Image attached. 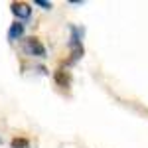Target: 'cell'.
Masks as SVG:
<instances>
[{
	"instance_id": "obj_4",
	"label": "cell",
	"mask_w": 148,
	"mask_h": 148,
	"mask_svg": "<svg viewBox=\"0 0 148 148\" xmlns=\"http://www.w3.org/2000/svg\"><path fill=\"white\" fill-rule=\"evenodd\" d=\"M53 79H56V83L59 85V87H67L69 81H71V77H69L67 71H63V69H57L56 73H53Z\"/></svg>"
},
{
	"instance_id": "obj_6",
	"label": "cell",
	"mask_w": 148,
	"mask_h": 148,
	"mask_svg": "<svg viewBox=\"0 0 148 148\" xmlns=\"http://www.w3.org/2000/svg\"><path fill=\"white\" fill-rule=\"evenodd\" d=\"M34 4L36 6H42L44 10H49L51 8V2H46V0H34Z\"/></svg>"
},
{
	"instance_id": "obj_2",
	"label": "cell",
	"mask_w": 148,
	"mask_h": 148,
	"mask_svg": "<svg viewBox=\"0 0 148 148\" xmlns=\"http://www.w3.org/2000/svg\"><path fill=\"white\" fill-rule=\"evenodd\" d=\"M10 10H12V14H14L18 20H28V18L32 16V8H30L28 2H12Z\"/></svg>"
},
{
	"instance_id": "obj_3",
	"label": "cell",
	"mask_w": 148,
	"mask_h": 148,
	"mask_svg": "<svg viewBox=\"0 0 148 148\" xmlns=\"http://www.w3.org/2000/svg\"><path fill=\"white\" fill-rule=\"evenodd\" d=\"M22 36H24V24L14 22L10 26V30H8V40H10V42H16V40H20Z\"/></svg>"
},
{
	"instance_id": "obj_1",
	"label": "cell",
	"mask_w": 148,
	"mask_h": 148,
	"mask_svg": "<svg viewBox=\"0 0 148 148\" xmlns=\"http://www.w3.org/2000/svg\"><path fill=\"white\" fill-rule=\"evenodd\" d=\"M24 51H26L28 56L40 57V59L47 57L46 46H44V44L40 42V38H36V36H32V38H26V40H24Z\"/></svg>"
},
{
	"instance_id": "obj_7",
	"label": "cell",
	"mask_w": 148,
	"mask_h": 148,
	"mask_svg": "<svg viewBox=\"0 0 148 148\" xmlns=\"http://www.w3.org/2000/svg\"><path fill=\"white\" fill-rule=\"evenodd\" d=\"M0 142H2V140H0Z\"/></svg>"
},
{
	"instance_id": "obj_5",
	"label": "cell",
	"mask_w": 148,
	"mask_h": 148,
	"mask_svg": "<svg viewBox=\"0 0 148 148\" xmlns=\"http://www.w3.org/2000/svg\"><path fill=\"white\" fill-rule=\"evenodd\" d=\"M10 146L12 148H30V140L24 136H14L10 140Z\"/></svg>"
}]
</instances>
